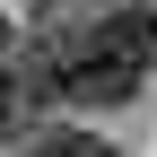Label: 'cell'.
Returning <instances> with one entry per match:
<instances>
[{
	"label": "cell",
	"mask_w": 157,
	"mask_h": 157,
	"mask_svg": "<svg viewBox=\"0 0 157 157\" xmlns=\"http://www.w3.org/2000/svg\"><path fill=\"white\" fill-rule=\"evenodd\" d=\"M44 157H113V148H105V140H87V131H52Z\"/></svg>",
	"instance_id": "obj_1"
},
{
	"label": "cell",
	"mask_w": 157,
	"mask_h": 157,
	"mask_svg": "<svg viewBox=\"0 0 157 157\" xmlns=\"http://www.w3.org/2000/svg\"><path fill=\"white\" fill-rule=\"evenodd\" d=\"M17 61V35H9V17H0V70H9Z\"/></svg>",
	"instance_id": "obj_2"
},
{
	"label": "cell",
	"mask_w": 157,
	"mask_h": 157,
	"mask_svg": "<svg viewBox=\"0 0 157 157\" xmlns=\"http://www.w3.org/2000/svg\"><path fill=\"white\" fill-rule=\"evenodd\" d=\"M148 9H157V0H148Z\"/></svg>",
	"instance_id": "obj_3"
},
{
	"label": "cell",
	"mask_w": 157,
	"mask_h": 157,
	"mask_svg": "<svg viewBox=\"0 0 157 157\" xmlns=\"http://www.w3.org/2000/svg\"><path fill=\"white\" fill-rule=\"evenodd\" d=\"M35 157H44V148H35Z\"/></svg>",
	"instance_id": "obj_4"
}]
</instances>
